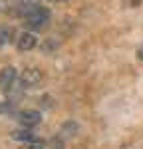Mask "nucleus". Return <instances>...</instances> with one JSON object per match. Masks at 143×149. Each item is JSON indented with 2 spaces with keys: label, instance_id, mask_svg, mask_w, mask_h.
I'll list each match as a JSON object with an SVG mask.
<instances>
[{
  "label": "nucleus",
  "instance_id": "obj_1",
  "mask_svg": "<svg viewBox=\"0 0 143 149\" xmlns=\"http://www.w3.org/2000/svg\"><path fill=\"white\" fill-rule=\"evenodd\" d=\"M50 8L46 6H42V4H36L32 6L30 10H26L22 14V20H24V26L28 28V30H40V28H44L48 22H50Z\"/></svg>",
  "mask_w": 143,
  "mask_h": 149
},
{
  "label": "nucleus",
  "instance_id": "obj_2",
  "mask_svg": "<svg viewBox=\"0 0 143 149\" xmlns=\"http://www.w3.org/2000/svg\"><path fill=\"white\" fill-rule=\"evenodd\" d=\"M18 84V72L14 66H6L0 70V92H12Z\"/></svg>",
  "mask_w": 143,
  "mask_h": 149
},
{
  "label": "nucleus",
  "instance_id": "obj_3",
  "mask_svg": "<svg viewBox=\"0 0 143 149\" xmlns=\"http://www.w3.org/2000/svg\"><path fill=\"white\" fill-rule=\"evenodd\" d=\"M42 81V70L40 68H26L22 74H18V84L22 88H34Z\"/></svg>",
  "mask_w": 143,
  "mask_h": 149
},
{
  "label": "nucleus",
  "instance_id": "obj_4",
  "mask_svg": "<svg viewBox=\"0 0 143 149\" xmlns=\"http://www.w3.org/2000/svg\"><path fill=\"white\" fill-rule=\"evenodd\" d=\"M16 119H18V123H20L22 127L32 129V127L42 123V113H40L38 109H22V111H18Z\"/></svg>",
  "mask_w": 143,
  "mask_h": 149
},
{
  "label": "nucleus",
  "instance_id": "obj_5",
  "mask_svg": "<svg viewBox=\"0 0 143 149\" xmlns=\"http://www.w3.org/2000/svg\"><path fill=\"white\" fill-rule=\"evenodd\" d=\"M38 46V36L32 32V30H26L22 34L18 36V42H16V48L20 50V52H30V50H34Z\"/></svg>",
  "mask_w": 143,
  "mask_h": 149
},
{
  "label": "nucleus",
  "instance_id": "obj_6",
  "mask_svg": "<svg viewBox=\"0 0 143 149\" xmlns=\"http://www.w3.org/2000/svg\"><path fill=\"white\" fill-rule=\"evenodd\" d=\"M10 137L14 139V141H20V143H32V141H36V135L32 129H28V127H22V129H14L10 133Z\"/></svg>",
  "mask_w": 143,
  "mask_h": 149
},
{
  "label": "nucleus",
  "instance_id": "obj_7",
  "mask_svg": "<svg viewBox=\"0 0 143 149\" xmlns=\"http://www.w3.org/2000/svg\"><path fill=\"white\" fill-rule=\"evenodd\" d=\"M8 40H10V34H8V30H6L4 26H0V46H2V44H6Z\"/></svg>",
  "mask_w": 143,
  "mask_h": 149
},
{
  "label": "nucleus",
  "instance_id": "obj_8",
  "mask_svg": "<svg viewBox=\"0 0 143 149\" xmlns=\"http://www.w3.org/2000/svg\"><path fill=\"white\" fill-rule=\"evenodd\" d=\"M137 58H139V60H141V62H143V46L139 48V50H137Z\"/></svg>",
  "mask_w": 143,
  "mask_h": 149
},
{
  "label": "nucleus",
  "instance_id": "obj_9",
  "mask_svg": "<svg viewBox=\"0 0 143 149\" xmlns=\"http://www.w3.org/2000/svg\"><path fill=\"white\" fill-rule=\"evenodd\" d=\"M56 2H66V0H56Z\"/></svg>",
  "mask_w": 143,
  "mask_h": 149
}]
</instances>
